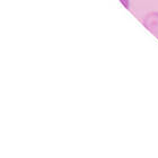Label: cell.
I'll return each mask as SVG.
<instances>
[{"label": "cell", "mask_w": 158, "mask_h": 158, "mask_svg": "<svg viewBox=\"0 0 158 158\" xmlns=\"http://www.w3.org/2000/svg\"><path fill=\"white\" fill-rule=\"evenodd\" d=\"M143 25L158 39V13L148 14L143 18Z\"/></svg>", "instance_id": "cell-1"}, {"label": "cell", "mask_w": 158, "mask_h": 158, "mask_svg": "<svg viewBox=\"0 0 158 158\" xmlns=\"http://www.w3.org/2000/svg\"><path fill=\"white\" fill-rule=\"evenodd\" d=\"M121 1H122V3L127 7V8H129V1H128V0H121Z\"/></svg>", "instance_id": "cell-2"}]
</instances>
